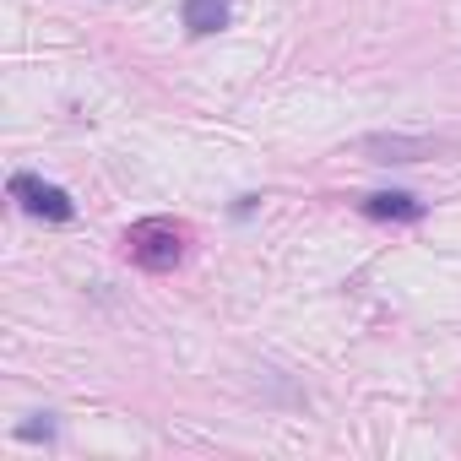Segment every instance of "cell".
<instances>
[{
  "label": "cell",
  "instance_id": "2",
  "mask_svg": "<svg viewBox=\"0 0 461 461\" xmlns=\"http://www.w3.org/2000/svg\"><path fill=\"white\" fill-rule=\"evenodd\" d=\"M12 201L44 222H71L77 217V201L60 190V185H44L39 174H12Z\"/></svg>",
  "mask_w": 461,
  "mask_h": 461
},
{
  "label": "cell",
  "instance_id": "3",
  "mask_svg": "<svg viewBox=\"0 0 461 461\" xmlns=\"http://www.w3.org/2000/svg\"><path fill=\"white\" fill-rule=\"evenodd\" d=\"M358 152H369L375 163H423V158L439 152V141L434 136H402V131H391V136H364Z\"/></svg>",
  "mask_w": 461,
  "mask_h": 461
},
{
  "label": "cell",
  "instance_id": "4",
  "mask_svg": "<svg viewBox=\"0 0 461 461\" xmlns=\"http://www.w3.org/2000/svg\"><path fill=\"white\" fill-rule=\"evenodd\" d=\"M228 12H234V0H185V6H179L185 28H190L195 39H206V33L228 28Z\"/></svg>",
  "mask_w": 461,
  "mask_h": 461
},
{
  "label": "cell",
  "instance_id": "1",
  "mask_svg": "<svg viewBox=\"0 0 461 461\" xmlns=\"http://www.w3.org/2000/svg\"><path fill=\"white\" fill-rule=\"evenodd\" d=\"M185 245H190V234H185L174 217H141V222L125 228V256H131L136 267H147V272L179 267V261H185Z\"/></svg>",
  "mask_w": 461,
  "mask_h": 461
},
{
  "label": "cell",
  "instance_id": "5",
  "mask_svg": "<svg viewBox=\"0 0 461 461\" xmlns=\"http://www.w3.org/2000/svg\"><path fill=\"white\" fill-rule=\"evenodd\" d=\"M364 212L369 217H423V201H412V195H402V190H380V195H369L364 201Z\"/></svg>",
  "mask_w": 461,
  "mask_h": 461
}]
</instances>
